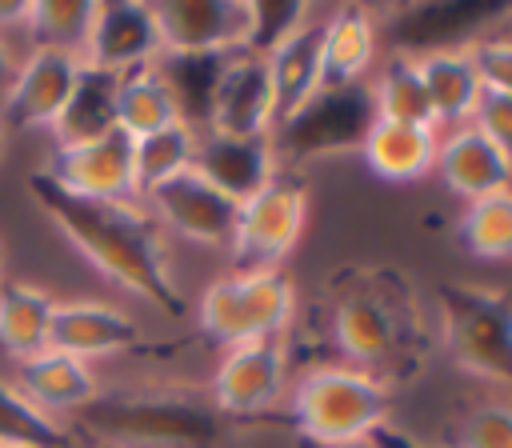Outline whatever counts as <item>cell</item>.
<instances>
[{"label":"cell","instance_id":"obj_30","mask_svg":"<svg viewBox=\"0 0 512 448\" xmlns=\"http://www.w3.org/2000/svg\"><path fill=\"white\" fill-rule=\"evenodd\" d=\"M228 56H232V52H228ZM156 68H160V76H164L168 88H172V100H176L180 120H184L188 128L208 124L224 56H160Z\"/></svg>","mask_w":512,"mask_h":448},{"label":"cell","instance_id":"obj_40","mask_svg":"<svg viewBox=\"0 0 512 448\" xmlns=\"http://www.w3.org/2000/svg\"><path fill=\"white\" fill-rule=\"evenodd\" d=\"M292 448H376L372 440H352V444H324V440H308V436H296L292 432Z\"/></svg>","mask_w":512,"mask_h":448},{"label":"cell","instance_id":"obj_37","mask_svg":"<svg viewBox=\"0 0 512 448\" xmlns=\"http://www.w3.org/2000/svg\"><path fill=\"white\" fill-rule=\"evenodd\" d=\"M472 60L484 88L512 92V40H480L472 44Z\"/></svg>","mask_w":512,"mask_h":448},{"label":"cell","instance_id":"obj_39","mask_svg":"<svg viewBox=\"0 0 512 448\" xmlns=\"http://www.w3.org/2000/svg\"><path fill=\"white\" fill-rule=\"evenodd\" d=\"M24 20H28V0H12V4H0V32L4 28H24Z\"/></svg>","mask_w":512,"mask_h":448},{"label":"cell","instance_id":"obj_17","mask_svg":"<svg viewBox=\"0 0 512 448\" xmlns=\"http://www.w3.org/2000/svg\"><path fill=\"white\" fill-rule=\"evenodd\" d=\"M192 168L208 184H216L224 196L244 204V200H252L260 188H268L280 176V156H276L272 132L268 136H220V132H208L196 144Z\"/></svg>","mask_w":512,"mask_h":448},{"label":"cell","instance_id":"obj_35","mask_svg":"<svg viewBox=\"0 0 512 448\" xmlns=\"http://www.w3.org/2000/svg\"><path fill=\"white\" fill-rule=\"evenodd\" d=\"M312 16V4H252V32L248 52L268 56L288 32H296Z\"/></svg>","mask_w":512,"mask_h":448},{"label":"cell","instance_id":"obj_6","mask_svg":"<svg viewBox=\"0 0 512 448\" xmlns=\"http://www.w3.org/2000/svg\"><path fill=\"white\" fill-rule=\"evenodd\" d=\"M292 308V280L280 268H236L204 288L196 316L204 336L236 348L248 340H284Z\"/></svg>","mask_w":512,"mask_h":448},{"label":"cell","instance_id":"obj_41","mask_svg":"<svg viewBox=\"0 0 512 448\" xmlns=\"http://www.w3.org/2000/svg\"><path fill=\"white\" fill-rule=\"evenodd\" d=\"M12 76H16V60H12V52L0 44V100H4L8 84H12Z\"/></svg>","mask_w":512,"mask_h":448},{"label":"cell","instance_id":"obj_8","mask_svg":"<svg viewBox=\"0 0 512 448\" xmlns=\"http://www.w3.org/2000/svg\"><path fill=\"white\" fill-rule=\"evenodd\" d=\"M308 216V192L296 176L280 172L268 188H260L252 200L240 204L236 228H232V256L236 268H276L300 240Z\"/></svg>","mask_w":512,"mask_h":448},{"label":"cell","instance_id":"obj_21","mask_svg":"<svg viewBox=\"0 0 512 448\" xmlns=\"http://www.w3.org/2000/svg\"><path fill=\"white\" fill-rule=\"evenodd\" d=\"M376 56V24L360 4H336L324 12V40H320V88L356 84L364 80Z\"/></svg>","mask_w":512,"mask_h":448},{"label":"cell","instance_id":"obj_38","mask_svg":"<svg viewBox=\"0 0 512 448\" xmlns=\"http://www.w3.org/2000/svg\"><path fill=\"white\" fill-rule=\"evenodd\" d=\"M376 448H440V444H428V440H416V436H408V432H400V428H392V424H384V428H376L372 436H368Z\"/></svg>","mask_w":512,"mask_h":448},{"label":"cell","instance_id":"obj_5","mask_svg":"<svg viewBox=\"0 0 512 448\" xmlns=\"http://www.w3.org/2000/svg\"><path fill=\"white\" fill-rule=\"evenodd\" d=\"M436 308L448 356L464 372L512 388V300L496 288L444 280L436 288Z\"/></svg>","mask_w":512,"mask_h":448},{"label":"cell","instance_id":"obj_2","mask_svg":"<svg viewBox=\"0 0 512 448\" xmlns=\"http://www.w3.org/2000/svg\"><path fill=\"white\" fill-rule=\"evenodd\" d=\"M88 432L112 444L144 448H220L228 440V416L216 404L184 392H116L80 408Z\"/></svg>","mask_w":512,"mask_h":448},{"label":"cell","instance_id":"obj_13","mask_svg":"<svg viewBox=\"0 0 512 448\" xmlns=\"http://www.w3.org/2000/svg\"><path fill=\"white\" fill-rule=\"evenodd\" d=\"M160 56H164V44H160L156 4H140V0L96 4L92 32L84 44V64L124 76L132 68L156 64Z\"/></svg>","mask_w":512,"mask_h":448},{"label":"cell","instance_id":"obj_23","mask_svg":"<svg viewBox=\"0 0 512 448\" xmlns=\"http://www.w3.org/2000/svg\"><path fill=\"white\" fill-rule=\"evenodd\" d=\"M436 148H440L436 128L376 120L360 156L372 168V176L392 180V184H408V180H420L436 168Z\"/></svg>","mask_w":512,"mask_h":448},{"label":"cell","instance_id":"obj_15","mask_svg":"<svg viewBox=\"0 0 512 448\" xmlns=\"http://www.w3.org/2000/svg\"><path fill=\"white\" fill-rule=\"evenodd\" d=\"M504 16H512V4H476V0L404 4L392 12V40L404 48V56L452 52Z\"/></svg>","mask_w":512,"mask_h":448},{"label":"cell","instance_id":"obj_12","mask_svg":"<svg viewBox=\"0 0 512 448\" xmlns=\"http://www.w3.org/2000/svg\"><path fill=\"white\" fill-rule=\"evenodd\" d=\"M60 188L92 200H136V164H132V136L112 128L96 140L56 148L44 168Z\"/></svg>","mask_w":512,"mask_h":448},{"label":"cell","instance_id":"obj_4","mask_svg":"<svg viewBox=\"0 0 512 448\" xmlns=\"http://www.w3.org/2000/svg\"><path fill=\"white\" fill-rule=\"evenodd\" d=\"M284 424L296 436L324 444L368 440L376 428L388 424V388L352 364L312 368L300 376Z\"/></svg>","mask_w":512,"mask_h":448},{"label":"cell","instance_id":"obj_11","mask_svg":"<svg viewBox=\"0 0 512 448\" xmlns=\"http://www.w3.org/2000/svg\"><path fill=\"white\" fill-rule=\"evenodd\" d=\"M148 212L156 224H168L184 240L220 248V244H232L240 204L224 196L216 184H208L196 168H188L148 192Z\"/></svg>","mask_w":512,"mask_h":448},{"label":"cell","instance_id":"obj_22","mask_svg":"<svg viewBox=\"0 0 512 448\" xmlns=\"http://www.w3.org/2000/svg\"><path fill=\"white\" fill-rule=\"evenodd\" d=\"M416 72L424 80V92L432 100V116L436 124H468L472 108L480 100V72L472 60V44L468 48H452V52H428V56H412Z\"/></svg>","mask_w":512,"mask_h":448},{"label":"cell","instance_id":"obj_34","mask_svg":"<svg viewBox=\"0 0 512 448\" xmlns=\"http://www.w3.org/2000/svg\"><path fill=\"white\" fill-rule=\"evenodd\" d=\"M452 448H512V404H476L452 432Z\"/></svg>","mask_w":512,"mask_h":448},{"label":"cell","instance_id":"obj_19","mask_svg":"<svg viewBox=\"0 0 512 448\" xmlns=\"http://www.w3.org/2000/svg\"><path fill=\"white\" fill-rule=\"evenodd\" d=\"M436 172L468 204L480 200V196H492V192H508L512 188V156H504L472 124H460L448 140H440V148H436Z\"/></svg>","mask_w":512,"mask_h":448},{"label":"cell","instance_id":"obj_42","mask_svg":"<svg viewBox=\"0 0 512 448\" xmlns=\"http://www.w3.org/2000/svg\"><path fill=\"white\" fill-rule=\"evenodd\" d=\"M0 152H4V132H0Z\"/></svg>","mask_w":512,"mask_h":448},{"label":"cell","instance_id":"obj_24","mask_svg":"<svg viewBox=\"0 0 512 448\" xmlns=\"http://www.w3.org/2000/svg\"><path fill=\"white\" fill-rule=\"evenodd\" d=\"M20 392L40 408V412H68V408H84L88 400H96V376L88 368V360L64 356L44 348L32 360H20Z\"/></svg>","mask_w":512,"mask_h":448},{"label":"cell","instance_id":"obj_28","mask_svg":"<svg viewBox=\"0 0 512 448\" xmlns=\"http://www.w3.org/2000/svg\"><path fill=\"white\" fill-rule=\"evenodd\" d=\"M196 144H200V136H196V128H188L184 120L164 124V128H156V132H148V136H136V140H132L136 192L148 196L156 184H164V180L188 172L192 160H196Z\"/></svg>","mask_w":512,"mask_h":448},{"label":"cell","instance_id":"obj_26","mask_svg":"<svg viewBox=\"0 0 512 448\" xmlns=\"http://www.w3.org/2000/svg\"><path fill=\"white\" fill-rule=\"evenodd\" d=\"M56 300L32 284H0V348L16 360H32L48 348Z\"/></svg>","mask_w":512,"mask_h":448},{"label":"cell","instance_id":"obj_7","mask_svg":"<svg viewBox=\"0 0 512 448\" xmlns=\"http://www.w3.org/2000/svg\"><path fill=\"white\" fill-rule=\"evenodd\" d=\"M376 96L368 80L316 88L292 116L272 128L276 156L288 160H320V156H348L360 152L372 124H376Z\"/></svg>","mask_w":512,"mask_h":448},{"label":"cell","instance_id":"obj_32","mask_svg":"<svg viewBox=\"0 0 512 448\" xmlns=\"http://www.w3.org/2000/svg\"><path fill=\"white\" fill-rule=\"evenodd\" d=\"M456 236L480 260H512V188L472 200L456 224Z\"/></svg>","mask_w":512,"mask_h":448},{"label":"cell","instance_id":"obj_1","mask_svg":"<svg viewBox=\"0 0 512 448\" xmlns=\"http://www.w3.org/2000/svg\"><path fill=\"white\" fill-rule=\"evenodd\" d=\"M32 200L56 220V228L120 288L148 300L164 316H184V296L172 284L160 224L136 200H92L60 188L44 168L28 172Z\"/></svg>","mask_w":512,"mask_h":448},{"label":"cell","instance_id":"obj_33","mask_svg":"<svg viewBox=\"0 0 512 448\" xmlns=\"http://www.w3.org/2000/svg\"><path fill=\"white\" fill-rule=\"evenodd\" d=\"M0 444L8 448H72V436L40 412L20 388L0 380Z\"/></svg>","mask_w":512,"mask_h":448},{"label":"cell","instance_id":"obj_43","mask_svg":"<svg viewBox=\"0 0 512 448\" xmlns=\"http://www.w3.org/2000/svg\"><path fill=\"white\" fill-rule=\"evenodd\" d=\"M0 448H8V444H0Z\"/></svg>","mask_w":512,"mask_h":448},{"label":"cell","instance_id":"obj_27","mask_svg":"<svg viewBox=\"0 0 512 448\" xmlns=\"http://www.w3.org/2000/svg\"><path fill=\"white\" fill-rule=\"evenodd\" d=\"M176 120H180V112H176L172 88L156 64H144V68H132L120 76V88H116V128L120 132H128L136 140L164 124H176Z\"/></svg>","mask_w":512,"mask_h":448},{"label":"cell","instance_id":"obj_18","mask_svg":"<svg viewBox=\"0 0 512 448\" xmlns=\"http://www.w3.org/2000/svg\"><path fill=\"white\" fill-rule=\"evenodd\" d=\"M140 324L132 316H124L112 304H92V300H76V304H56L52 312V328H48V348L88 360V356H108V352H128L136 348Z\"/></svg>","mask_w":512,"mask_h":448},{"label":"cell","instance_id":"obj_16","mask_svg":"<svg viewBox=\"0 0 512 448\" xmlns=\"http://www.w3.org/2000/svg\"><path fill=\"white\" fill-rule=\"evenodd\" d=\"M80 56L72 52H52V48H32L28 60H20L4 100L0 116L12 128H52L68 104V92L80 72Z\"/></svg>","mask_w":512,"mask_h":448},{"label":"cell","instance_id":"obj_36","mask_svg":"<svg viewBox=\"0 0 512 448\" xmlns=\"http://www.w3.org/2000/svg\"><path fill=\"white\" fill-rule=\"evenodd\" d=\"M472 128H480L504 156H512V92L480 88V100L472 108Z\"/></svg>","mask_w":512,"mask_h":448},{"label":"cell","instance_id":"obj_9","mask_svg":"<svg viewBox=\"0 0 512 448\" xmlns=\"http://www.w3.org/2000/svg\"><path fill=\"white\" fill-rule=\"evenodd\" d=\"M288 388V348L284 340H248L220 356L212 372V404L228 420L268 416Z\"/></svg>","mask_w":512,"mask_h":448},{"label":"cell","instance_id":"obj_31","mask_svg":"<svg viewBox=\"0 0 512 448\" xmlns=\"http://www.w3.org/2000/svg\"><path fill=\"white\" fill-rule=\"evenodd\" d=\"M372 96H376V116L380 120H392V124H416V128H436V116H432V100L424 92V80L416 72V60L412 56H392L380 72V80L372 84Z\"/></svg>","mask_w":512,"mask_h":448},{"label":"cell","instance_id":"obj_29","mask_svg":"<svg viewBox=\"0 0 512 448\" xmlns=\"http://www.w3.org/2000/svg\"><path fill=\"white\" fill-rule=\"evenodd\" d=\"M96 4L92 0H28V36L32 48H52V52H72L84 60V44L92 32Z\"/></svg>","mask_w":512,"mask_h":448},{"label":"cell","instance_id":"obj_3","mask_svg":"<svg viewBox=\"0 0 512 448\" xmlns=\"http://www.w3.org/2000/svg\"><path fill=\"white\" fill-rule=\"evenodd\" d=\"M384 272H372L368 280L344 284L332 304V340L344 352V360L368 376L396 372L412 360L420 324L412 316L408 292L400 284H384Z\"/></svg>","mask_w":512,"mask_h":448},{"label":"cell","instance_id":"obj_25","mask_svg":"<svg viewBox=\"0 0 512 448\" xmlns=\"http://www.w3.org/2000/svg\"><path fill=\"white\" fill-rule=\"evenodd\" d=\"M116 88H120V76L116 72L80 64L76 84L68 92V104H64L60 120L52 124L56 148L84 144V140H96V136L112 132L116 128Z\"/></svg>","mask_w":512,"mask_h":448},{"label":"cell","instance_id":"obj_14","mask_svg":"<svg viewBox=\"0 0 512 448\" xmlns=\"http://www.w3.org/2000/svg\"><path fill=\"white\" fill-rule=\"evenodd\" d=\"M276 128V96H272V76L264 56L240 48L224 56L216 96H212V116L208 132L220 136H268Z\"/></svg>","mask_w":512,"mask_h":448},{"label":"cell","instance_id":"obj_20","mask_svg":"<svg viewBox=\"0 0 512 448\" xmlns=\"http://www.w3.org/2000/svg\"><path fill=\"white\" fill-rule=\"evenodd\" d=\"M320 40H324V16H316L312 8V16L264 56L276 96V124L292 116L320 88Z\"/></svg>","mask_w":512,"mask_h":448},{"label":"cell","instance_id":"obj_10","mask_svg":"<svg viewBox=\"0 0 512 448\" xmlns=\"http://www.w3.org/2000/svg\"><path fill=\"white\" fill-rule=\"evenodd\" d=\"M164 56H228L248 48L252 0H176L156 4Z\"/></svg>","mask_w":512,"mask_h":448}]
</instances>
